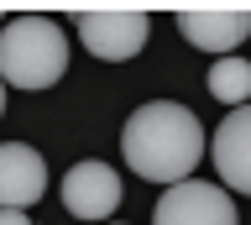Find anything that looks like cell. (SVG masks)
<instances>
[{
    "instance_id": "1",
    "label": "cell",
    "mask_w": 251,
    "mask_h": 225,
    "mask_svg": "<svg viewBox=\"0 0 251 225\" xmlns=\"http://www.w3.org/2000/svg\"><path fill=\"white\" fill-rule=\"evenodd\" d=\"M121 152L131 162V173H141L147 183H168L173 189V183H183L199 168L209 142H204V126L188 105H178V100H147L126 121Z\"/></svg>"
},
{
    "instance_id": "2",
    "label": "cell",
    "mask_w": 251,
    "mask_h": 225,
    "mask_svg": "<svg viewBox=\"0 0 251 225\" xmlns=\"http://www.w3.org/2000/svg\"><path fill=\"white\" fill-rule=\"evenodd\" d=\"M68 74V37L52 16H11L0 26V84L52 89Z\"/></svg>"
},
{
    "instance_id": "3",
    "label": "cell",
    "mask_w": 251,
    "mask_h": 225,
    "mask_svg": "<svg viewBox=\"0 0 251 225\" xmlns=\"http://www.w3.org/2000/svg\"><path fill=\"white\" fill-rule=\"evenodd\" d=\"M152 225H241L235 220V204L220 183H204V178H183L162 189L152 209Z\"/></svg>"
},
{
    "instance_id": "4",
    "label": "cell",
    "mask_w": 251,
    "mask_h": 225,
    "mask_svg": "<svg viewBox=\"0 0 251 225\" xmlns=\"http://www.w3.org/2000/svg\"><path fill=\"white\" fill-rule=\"evenodd\" d=\"M78 37L100 63H126L147 48L152 37V16L147 11H84L78 16Z\"/></svg>"
},
{
    "instance_id": "5",
    "label": "cell",
    "mask_w": 251,
    "mask_h": 225,
    "mask_svg": "<svg viewBox=\"0 0 251 225\" xmlns=\"http://www.w3.org/2000/svg\"><path fill=\"white\" fill-rule=\"evenodd\" d=\"M63 204L74 220H110L121 204V173L110 162H74L63 173Z\"/></svg>"
},
{
    "instance_id": "6",
    "label": "cell",
    "mask_w": 251,
    "mask_h": 225,
    "mask_svg": "<svg viewBox=\"0 0 251 225\" xmlns=\"http://www.w3.org/2000/svg\"><path fill=\"white\" fill-rule=\"evenodd\" d=\"M215 173L225 189L235 194H251V105L230 110L225 121L215 126Z\"/></svg>"
},
{
    "instance_id": "7",
    "label": "cell",
    "mask_w": 251,
    "mask_h": 225,
    "mask_svg": "<svg viewBox=\"0 0 251 225\" xmlns=\"http://www.w3.org/2000/svg\"><path fill=\"white\" fill-rule=\"evenodd\" d=\"M42 194H47L42 152L26 142H5L0 147V209H26Z\"/></svg>"
},
{
    "instance_id": "8",
    "label": "cell",
    "mask_w": 251,
    "mask_h": 225,
    "mask_svg": "<svg viewBox=\"0 0 251 225\" xmlns=\"http://www.w3.org/2000/svg\"><path fill=\"white\" fill-rule=\"evenodd\" d=\"M178 32L188 48L230 58V48H241L251 32V11H178Z\"/></svg>"
},
{
    "instance_id": "9",
    "label": "cell",
    "mask_w": 251,
    "mask_h": 225,
    "mask_svg": "<svg viewBox=\"0 0 251 225\" xmlns=\"http://www.w3.org/2000/svg\"><path fill=\"white\" fill-rule=\"evenodd\" d=\"M204 89H209L220 105H230V110L251 105V63L241 58V52H230V58H215V68H209Z\"/></svg>"
},
{
    "instance_id": "10",
    "label": "cell",
    "mask_w": 251,
    "mask_h": 225,
    "mask_svg": "<svg viewBox=\"0 0 251 225\" xmlns=\"http://www.w3.org/2000/svg\"><path fill=\"white\" fill-rule=\"evenodd\" d=\"M0 225H31L26 209H0Z\"/></svg>"
},
{
    "instance_id": "11",
    "label": "cell",
    "mask_w": 251,
    "mask_h": 225,
    "mask_svg": "<svg viewBox=\"0 0 251 225\" xmlns=\"http://www.w3.org/2000/svg\"><path fill=\"white\" fill-rule=\"evenodd\" d=\"M0 115H5V84H0Z\"/></svg>"
}]
</instances>
